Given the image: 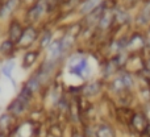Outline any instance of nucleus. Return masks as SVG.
<instances>
[{
  "label": "nucleus",
  "instance_id": "f257e3e1",
  "mask_svg": "<svg viewBox=\"0 0 150 137\" xmlns=\"http://www.w3.org/2000/svg\"><path fill=\"white\" fill-rule=\"evenodd\" d=\"M88 69H90V65L84 57H76L70 63V72L76 77H83L88 71Z\"/></svg>",
  "mask_w": 150,
  "mask_h": 137
},
{
  "label": "nucleus",
  "instance_id": "f03ea898",
  "mask_svg": "<svg viewBox=\"0 0 150 137\" xmlns=\"http://www.w3.org/2000/svg\"><path fill=\"white\" fill-rule=\"evenodd\" d=\"M24 33V29L21 28V25L17 21H12L9 25V41L13 44H18L21 36Z\"/></svg>",
  "mask_w": 150,
  "mask_h": 137
},
{
  "label": "nucleus",
  "instance_id": "7ed1b4c3",
  "mask_svg": "<svg viewBox=\"0 0 150 137\" xmlns=\"http://www.w3.org/2000/svg\"><path fill=\"white\" fill-rule=\"evenodd\" d=\"M62 54H63V48H62V42H61V40L59 41L52 42V44L49 45V55H47L49 61L54 62V61L58 60Z\"/></svg>",
  "mask_w": 150,
  "mask_h": 137
},
{
  "label": "nucleus",
  "instance_id": "20e7f679",
  "mask_svg": "<svg viewBox=\"0 0 150 137\" xmlns=\"http://www.w3.org/2000/svg\"><path fill=\"white\" fill-rule=\"evenodd\" d=\"M37 37V32L34 28H32V26H29V28H26L25 31H24L23 36H21L20 41H18V44H21L23 46H26V45L32 44V42L36 40Z\"/></svg>",
  "mask_w": 150,
  "mask_h": 137
},
{
  "label": "nucleus",
  "instance_id": "39448f33",
  "mask_svg": "<svg viewBox=\"0 0 150 137\" xmlns=\"http://www.w3.org/2000/svg\"><path fill=\"white\" fill-rule=\"evenodd\" d=\"M17 5H18V0H7L4 3V5L0 8V18H5L7 16H9L16 9Z\"/></svg>",
  "mask_w": 150,
  "mask_h": 137
},
{
  "label": "nucleus",
  "instance_id": "423d86ee",
  "mask_svg": "<svg viewBox=\"0 0 150 137\" xmlns=\"http://www.w3.org/2000/svg\"><path fill=\"white\" fill-rule=\"evenodd\" d=\"M25 107H26L25 102L21 100L20 98H17L16 100H13L12 104L9 106V111L15 115H20V114H23V111L25 109Z\"/></svg>",
  "mask_w": 150,
  "mask_h": 137
},
{
  "label": "nucleus",
  "instance_id": "0eeeda50",
  "mask_svg": "<svg viewBox=\"0 0 150 137\" xmlns=\"http://www.w3.org/2000/svg\"><path fill=\"white\" fill-rule=\"evenodd\" d=\"M132 125L133 128H136L137 131H144L146 128V119L144 115H134V117L132 119Z\"/></svg>",
  "mask_w": 150,
  "mask_h": 137
},
{
  "label": "nucleus",
  "instance_id": "6e6552de",
  "mask_svg": "<svg viewBox=\"0 0 150 137\" xmlns=\"http://www.w3.org/2000/svg\"><path fill=\"white\" fill-rule=\"evenodd\" d=\"M42 12H44V4H42V3H38V4L33 5V7L29 9L28 16L30 17V20H37V18L42 15Z\"/></svg>",
  "mask_w": 150,
  "mask_h": 137
},
{
  "label": "nucleus",
  "instance_id": "1a4fd4ad",
  "mask_svg": "<svg viewBox=\"0 0 150 137\" xmlns=\"http://www.w3.org/2000/svg\"><path fill=\"white\" fill-rule=\"evenodd\" d=\"M100 0H86L80 7V12L82 13H90L91 11H93L99 5Z\"/></svg>",
  "mask_w": 150,
  "mask_h": 137
},
{
  "label": "nucleus",
  "instance_id": "9d476101",
  "mask_svg": "<svg viewBox=\"0 0 150 137\" xmlns=\"http://www.w3.org/2000/svg\"><path fill=\"white\" fill-rule=\"evenodd\" d=\"M99 90H100L99 83L93 82V83H90V84L86 86V87L83 88V92H84L86 96H95L96 94L99 92Z\"/></svg>",
  "mask_w": 150,
  "mask_h": 137
},
{
  "label": "nucleus",
  "instance_id": "9b49d317",
  "mask_svg": "<svg viewBox=\"0 0 150 137\" xmlns=\"http://www.w3.org/2000/svg\"><path fill=\"white\" fill-rule=\"evenodd\" d=\"M142 44H144L142 37H141L140 34H134V36L130 38L129 44H128V48L132 50H136V49H140V48L142 46Z\"/></svg>",
  "mask_w": 150,
  "mask_h": 137
},
{
  "label": "nucleus",
  "instance_id": "f8f14e48",
  "mask_svg": "<svg viewBox=\"0 0 150 137\" xmlns=\"http://www.w3.org/2000/svg\"><path fill=\"white\" fill-rule=\"evenodd\" d=\"M96 137H115L113 131L108 125H101L96 129Z\"/></svg>",
  "mask_w": 150,
  "mask_h": 137
},
{
  "label": "nucleus",
  "instance_id": "ddd939ff",
  "mask_svg": "<svg viewBox=\"0 0 150 137\" xmlns=\"http://www.w3.org/2000/svg\"><path fill=\"white\" fill-rule=\"evenodd\" d=\"M37 60V53L36 52H29L25 54V57H24V61H23V65L24 67H28V66L33 65L34 62H36Z\"/></svg>",
  "mask_w": 150,
  "mask_h": 137
},
{
  "label": "nucleus",
  "instance_id": "4468645a",
  "mask_svg": "<svg viewBox=\"0 0 150 137\" xmlns=\"http://www.w3.org/2000/svg\"><path fill=\"white\" fill-rule=\"evenodd\" d=\"M40 84H41V80H40V78L37 77V75H34V77H32L30 79L28 80V84H26V87H28L29 90L33 92V91L38 90Z\"/></svg>",
  "mask_w": 150,
  "mask_h": 137
},
{
  "label": "nucleus",
  "instance_id": "2eb2a0df",
  "mask_svg": "<svg viewBox=\"0 0 150 137\" xmlns=\"http://www.w3.org/2000/svg\"><path fill=\"white\" fill-rule=\"evenodd\" d=\"M15 69V61H9V62L5 63V66L3 67V74L7 78H12V70Z\"/></svg>",
  "mask_w": 150,
  "mask_h": 137
},
{
  "label": "nucleus",
  "instance_id": "dca6fc26",
  "mask_svg": "<svg viewBox=\"0 0 150 137\" xmlns=\"http://www.w3.org/2000/svg\"><path fill=\"white\" fill-rule=\"evenodd\" d=\"M113 86H115V90H117V91H122L124 88H127V87H125L124 80H122L121 77H119L116 80H115V82H113Z\"/></svg>",
  "mask_w": 150,
  "mask_h": 137
},
{
  "label": "nucleus",
  "instance_id": "f3484780",
  "mask_svg": "<svg viewBox=\"0 0 150 137\" xmlns=\"http://www.w3.org/2000/svg\"><path fill=\"white\" fill-rule=\"evenodd\" d=\"M99 23H100V26L103 29L107 28V26L111 24V15H108V13H107V15H104L103 17L100 18V21H99Z\"/></svg>",
  "mask_w": 150,
  "mask_h": 137
},
{
  "label": "nucleus",
  "instance_id": "a211bd4d",
  "mask_svg": "<svg viewBox=\"0 0 150 137\" xmlns=\"http://www.w3.org/2000/svg\"><path fill=\"white\" fill-rule=\"evenodd\" d=\"M50 44H52V34L47 32V33L45 34V36L42 37V40H41V46L42 48H46V46H49Z\"/></svg>",
  "mask_w": 150,
  "mask_h": 137
},
{
  "label": "nucleus",
  "instance_id": "6ab92c4d",
  "mask_svg": "<svg viewBox=\"0 0 150 137\" xmlns=\"http://www.w3.org/2000/svg\"><path fill=\"white\" fill-rule=\"evenodd\" d=\"M12 45H13V42H11L9 40H8V41H4V42L1 44V52L4 53V54L9 53L11 49H12Z\"/></svg>",
  "mask_w": 150,
  "mask_h": 137
},
{
  "label": "nucleus",
  "instance_id": "aec40b11",
  "mask_svg": "<svg viewBox=\"0 0 150 137\" xmlns=\"http://www.w3.org/2000/svg\"><path fill=\"white\" fill-rule=\"evenodd\" d=\"M8 125H9V117H8L7 115H3V116L0 117V128L5 129Z\"/></svg>",
  "mask_w": 150,
  "mask_h": 137
},
{
  "label": "nucleus",
  "instance_id": "412c9836",
  "mask_svg": "<svg viewBox=\"0 0 150 137\" xmlns=\"http://www.w3.org/2000/svg\"><path fill=\"white\" fill-rule=\"evenodd\" d=\"M148 67L150 69V58H149V61H148Z\"/></svg>",
  "mask_w": 150,
  "mask_h": 137
}]
</instances>
